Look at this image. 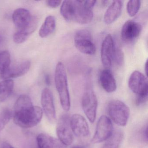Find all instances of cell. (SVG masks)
I'll use <instances>...</instances> for the list:
<instances>
[{"label": "cell", "instance_id": "obj_1", "mask_svg": "<svg viewBox=\"0 0 148 148\" xmlns=\"http://www.w3.org/2000/svg\"><path fill=\"white\" fill-rule=\"evenodd\" d=\"M42 116L41 108L34 106L31 98L27 95H21L14 104V122L20 127H34L41 121Z\"/></svg>", "mask_w": 148, "mask_h": 148}, {"label": "cell", "instance_id": "obj_2", "mask_svg": "<svg viewBox=\"0 0 148 148\" xmlns=\"http://www.w3.org/2000/svg\"><path fill=\"white\" fill-rule=\"evenodd\" d=\"M96 2V1H64L60 7V14L67 21L88 24L93 19L92 9Z\"/></svg>", "mask_w": 148, "mask_h": 148}, {"label": "cell", "instance_id": "obj_3", "mask_svg": "<svg viewBox=\"0 0 148 148\" xmlns=\"http://www.w3.org/2000/svg\"><path fill=\"white\" fill-rule=\"evenodd\" d=\"M55 84L59 96L62 108L66 112L71 108V99L68 89L67 75L64 65L59 62L56 66L55 71Z\"/></svg>", "mask_w": 148, "mask_h": 148}, {"label": "cell", "instance_id": "obj_4", "mask_svg": "<svg viewBox=\"0 0 148 148\" xmlns=\"http://www.w3.org/2000/svg\"><path fill=\"white\" fill-rule=\"evenodd\" d=\"M108 111L115 124L119 126L126 125L130 117V109L124 103L117 99L111 100L108 104Z\"/></svg>", "mask_w": 148, "mask_h": 148}, {"label": "cell", "instance_id": "obj_5", "mask_svg": "<svg viewBox=\"0 0 148 148\" xmlns=\"http://www.w3.org/2000/svg\"><path fill=\"white\" fill-rule=\"evenodd\" d=\"M74 41L76 48L82 53L90 55L96 53V47L91 34L87 29H81L76 32Z\"/></svg>", "mask_w": 148, "mask_h": 148}, {"label": "cell", "instance_id": "obj_6", "mask_svg": "<svg viewBox=\"0 0 148 148\" xmlns=\"http://www.w3.org/2000/svg\"><path fill=\"white\" fill-rule=\"evenodd\" d=\"M113 133V125L111 119L106 115L100 116L97 123L96 131L91 140L92 143L106 141Z\"/></svg>", "mask_w": 148, "mask_h": 148}, {"label": "cell", "instance_id": "obj_7", "mask_svg": "<svg viewBox=\"0 0 148 148\" xmlns=\"http://www.w3.org/2000/svg\"><path fill=\"white\" fill-rule=\"evenodd\" d=\"M70 115L64 113L60 116L58 120L56 132L58 139L66 146L73 142V135L71 125Z\"/></svg>", "mask_w": 148, "mask_h": 148}, {"label": "cell", "instance_id": "obj_8", "mask_svg": "<svg viewBox=\"0 0 148 148\" xmlns=\"http://www.w3.org/2000/svg\"><path fill=\"white\" fill-rule=\"evenodd\" d=\"M128 85L137 97H148L147 77L140 72L135 71L132 73L129 78Z\"/></svg>", "mask_w": 148, "mask_h": 148}, {"label": "cell", "instance_id": "obj_9", "mask_svg": "<svg viewBox=\"0 0 148 148\" xmlns=\"http://www.w3.org/2000/svg\"><path fill=\"white\" fill-rule=\"evenodd\" d=\"M71 125L73 135L81 141H86L90 136L89 125L82 115L74 114L71 117Z\"/></svg>", "mask_w": 148, "mask_h": 148}, {"label": "cell", "instance_id": "obj_10", "mask_svg": "<svg viewBox=\"0 0 148 148\" xmlns=\"http://www.w3.org/2000/svg\"><path fill=\"white\" fill-rule=\"evenodd\" d=\"M81 103L83 111L86 117L90 123H94L97 116L98 101L93 90H88L84 93Z\"/></svg>", "mask_w": 148, "mask_h": 148}, {"label": "cell", "instance_id": "obj_11", "mask_svg": "<svg viewBox=\"0 0 148 148\" xmlns=\"http://www.w3.org/2000/svg\"><path fill=\"white\" fill-rule=\"evenodd\" d=\"M116 46L111 34L106 36L102 42L101 48V60L103 65L109 68L114 60Z\"/></svg>", "mask_w": 148, "mask_h": 148}, {"label": "cell", "instance_id": "obj_12", "mask_svg": "<svg viewBox=\"0 0 148 148\" xmlns=\"http://www.w3.org/2000/svg\"><path fill=\"white\" fill-rule=\"evenodd\" d=\"M41 102L43 110L47 119L51 123H54L56 120V114L53 95L48 88H45L42 91Z\"/></svg>", "mask_w": 148, "mask_h": 148}, {"label": "cell", "instance_id": "obj_13", "mask_svg": "<svg viewBox=\"0 0 148 148\" xmlns=\"http://www.w3.org/2000/svg\"><path fill=\"white\" fill-rule=\"evenodd\" d=\"M142 29V25L139 23L134 21H127L122 27L121 38L125 42H132L138 38Z\"/></svg>", "mask_w": 148, "mask_h": 148}, {"label": "cell", "instance_id": "obj_14", "mask_svg": "<svg viewBox=\"0 0 148 148\" xmlns=\"http://www.w3.org/2000/svg\"><path fill=\"white\" fill-rule=\"evenodd\" d=\"M33 16L28 10L25 8H18L13 14L14 23L18 30L26 28L30 24Z\"/></svg>", "mask_w": 148, "mask_h": 148}, {"label": "cell", "instance_id": "obj_15", "mask_svg": "<svg viewBox=\"0 0 148 148\" xmlns=\"http://www.w3.org/2000/svg\"><path fill=\"white\" fill-rule=\"evenodd\" d=\"M38 148H67L58 138L45 133H40L37 137Z\"/></svg>", "mask_w": 148, "mask_h": 148}, {"label": "cell", "instance_id": "obj_16", "mask_svg": "<svg viewBox=\"0 0 148 148\" xmlns=\"http://www.w3.org/2000/svg\"><path fill=\"white\" fill-rule=\"evenodd\" d=\"M122 1H115L110 5L105 13L103 20L106 25H110L120 16L123 9Z\"/></svg>", "mask_w": 148, "mask_h": 148}, {"label": "cell", "instance_id": "obj_17", "mask_svg": "<svg viewBox=\"0 0 148 148\" xmlns=\"http://www.w3.org/2000/svg\"><path fill=\"white\" fill-rule=\"evenodd\" d=\"M99 81L102 88L109 93L114 92L116 89V82L114 76L109 69H105L100 72Z\"/></svg>", "mask_w": 148, "mask_h": 148}, {"label": "cell", "instance_id": "obj_18", "mask_svg": "<svg viewBox=\"0 0 148 148\" xmlns=\"http://www.w3.org/2000/svg\"><path fill=\"white\" fill-rule=\"evenodd\" d=\"M30 67L31 62L29 60H25L13 66H10L4 79L16 78L23 76L29 71Z\"/></svg>", "mask_w": 148, "mask_h": 148}, {"label": "cell", "instance_id": "obj_19", "mask_svg": "<svg viewBox=\"0 0 148 148\" xmlns=\"http://www.w3.org/2000/svg\"><path fill=\"white\" fill-rule=\"evenodd\" d=\"M56 28V20L53 16H47L41 26L39 31V35L41 38H45L53 32Z\"/></svg>", "mask_w": 148, "mask_h": 148}, {"label": "cell", "instance_id": "obj_20", "mask_svg": "<svg viewBox=\"0 0 148 148\" xmlns=\"http://www.w3.org/2000/svg\"><path fill=\"white\" fill-rule=\"evenodd\" d=\"M14 86V82L10 79L0 82V103L5 101L12 94Z\"/></svg>", "mask_w": 148, "mask_h": 148}, {"label": "cell", "instance_id": "obj_21", "mask_svg": "<svg viewBox=\"0 0 148 148\" xmlns=\"http://www.w3.org/2000/svg\"><path fill=\"white\" fill-rule=\"evenodd\" d=\"M123 138V132L120 130L116 131L106 141L102 148H119Z\"/></svg>", "mask_w": 148, "mask_h": 148}, {"label": "cell", "instance_id": "obj_22", "mask_svg": "<svg viewBox=\"0 0 148 148\" xmlns=\"http://www.w3.org/2000/svg\"><path fill=\"white\" fill-rule=\"evenodd\" d=\"M11 64V56L7 51L0 52V79H4Z\"/></svg>", "mask_w": 148, "mask_h": 148}, {"label": "cell", "instance_id": "obj_23", "mask_svg": "<svg viewBox=\"0 0 148 148\" xmlns=\"http://www.w3.org/2000/svg\"><path fill=\"white\" fill-rule=\"evenodd\" d=\"M141 6V1L138 0L129 1L126 6V10L130 17H134L138 12Z\"/></svg>", "mask_w": 148, "mask_h": 148}, {"label": "cell", "instance_id": "obj_24", "mask_svg": "<svg viewBox=\"0 0 148 148\" xmlns=\"http://www.w3.org/2000/svg\"><path fill=\"white\" fill-rule=\"evenodd\" d=\"M12 116L11 111L8 109H5L0 113V132L8 123Z\"/></svg>", "mask_w": 148, "mask_h": 148}, {"label": "cell", "instance_id": "obj_25", "mask_svg": "<svg viewBox=\"0 0 148 148\" xmlns=\"http://www.w3.org/2000/svg\"><path fill=\"white\" fill-rule=\"evenodd\" d=\"M123 53L122 51L119 48L116 47L114 60H116V63L119 65H121L123 63Z\"/></svg>", "mask_w": 148, "mask_h": 148}, {"label": "cell", "instance_id": "obj_26", "mask_svg": "<svg viewBox=\"0 0 148 148\" xmlns=\"http://www.w3.org/2000/svg\"><path fill=\"white\" fill-rule=\"evenodd\" d=\"M47 4L48 6L52 8H56L60 5L62 1H46Z\"/></svg>", "mask_w": 148, "mask_h": 148}, {"label": "cell", "instance_id": "obj_27", "mask_svg": "<svg viewBox=\"0 0 148 148\" xmlns=\"http://www.w3.org/2000/svg\"><path fill=\"white\" fill-rule=\"evenodd\" d=\"M45 81L47 85L49 86L51 84V79H50V76L48 74H46L45 76Z\"/></svg>", "mask_w": 148, "mask_h": 148}, {"label": "cell", "instance_id": "obj_28", "mask_svg": "<svg viewBox=\"0 0 148 148\" xmlns=\"http://www.w3.org/2000/svg\"><path fill=\"white\" fill-rule=\"evenodd\" d=\"M2 148H14V147H13L10 144L8 143L7 142H5L3 143L2 145Z\"/></svg>", "mask_w": 148, "mask_h": 148}, {"label": "cell", "instance_id": "obj_29", "mask_svg": "<svg viewBox=\"0 0 148 148\" xmlns=\"http://www.w3.org/2000/svg\"><path fill=\"white\" fill-rule=\"evenodd\" d=\"M147 130H148V127H147V125L145 127V128L143 132V134H144V137L145 138V139L146 140V141H147L148 140V136H147Z\"/></svg>", "mask_w": 148, "mask_h": 148}, {"label": "cell", "instance_id": "obj_30", "mask_svg": "<svg viewBox=\"0 0 148 148\" xmlns=\"http://www.w3.org/2000/svg\"><path fill=\"white\" fill-rule=\"evenodd\" d=\"M145 70L146 77H147V76H148V61H147V60H146L145 64Z\"/></svg>", "mask_w": 148, "mask_h": 148}, {"label": "cell", "instance_id": "obj_31", "mask_svg": "<svg viewBox=\"0 0 148 148\" xmlns=\"http://www.w3.org/2000/svg\"><path fill=\"white\" fill-rule=\"evenodd\" d=\"M110 1H102V3H103V5H107V4Z\"/></svg>", "mask_w": 148, "mask_h": 148}, {"label": "cell", "instance_id": "obj_32", "mask_svg": "<svg viewBox=\"0 0 148 148\" xmlns=\"http://www.w3.org/2000/svg\"><path fill=\"white\" fill-rule=\"evenodd\" d=\"M71 148H85L83 146H79V145H76V146H74L72 147Z\"/></svg>", "mask_w": 148, "mask_h": 148}]
</instances>
